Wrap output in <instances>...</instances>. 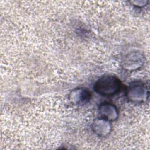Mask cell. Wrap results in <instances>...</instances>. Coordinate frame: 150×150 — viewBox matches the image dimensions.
I'll return each instance as SVG.
<instances>
[{
	"label": "cell",
	"mask_w": 150,
	"mask_h": 150,
	"mask_svg": "<svg viewBox=\"0 0 150 150\" xmlns=\"http://www.w3.org/2000/svg\"><path fill=\"white\" fill-rule=\"evenodd\" d=\"M121 83L115 77L105 76L100 79L95 84L96 92L104 96H111L118 92L120 90Z\"/></svg>",
	"instance_id": "obj_1"
}]
</instances>
